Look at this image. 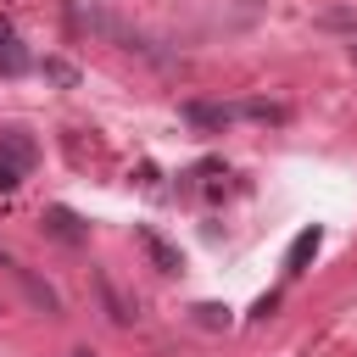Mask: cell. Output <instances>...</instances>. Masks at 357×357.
<instances>
[{"instance_id": "1", "label": "cell", "mask_w": 357, "mask_h": 357, "mask_svg": "<svg viewBox=\"0 0 357 357\" xmlns=\"http://www.w3.org/2000/svg\"><path fill=\"white\" fill-rule=\"evenodd\" d=\"M139 245H145V257H151V268H156V273H178V268H184V257H178L156 229H139Z\"/></svg>"}, {"instance_id": "2", "label": "cell", "mask_w": 357, "mask_h": 357, "mask_svg": "<svg viewBox=\"0 0 357 357\" xmlns=\"http://www.w3.org/2000/svg\"><path fill=\"white\" fill-rule=\"evenodd\" d=\"M45 229H50L56 240H67V245H78V240H84V229H78V218H73L67 206H50V212H45Z\"/></svg>"}, {"instance_id": "3", "label": "cell", "mask_w": 357, "mask_h": 357, "mask_svg": "<svg viewBox=\"0 0 357 357\" xmlns=\"http://www.w3.org/2000/svg\"><path fill=\"white\" fill-rule=\"evenodd\" d=\"M312 251H318V229H301V234H296V245H290V257H284V268H290V273H301V262H307Z\"/></svg>"}, {"instance_id": "4", "label": "cell", "mask_w": 357, "mask_h": 357, "mask_svg": "<svg viewBox=\"0 0 357 357\" xmlns=\"http://www.w3.org/2000/svg\"><path fill=\"white\" fill-rule=\"evenodd\" d=\"M100 296H106V307H112V318H117V324H128V318H134V301H123L112 279H100Z\"/></svg>"}, {"instance_id": "5", "label": "cell", "mask_w": 357, "mask_h": 357, "mask_svg": "<svg viewBox=\"0 0 357 357\" xmlns=\"http://www.w3.org/2000/svg\"><path fill=\"white\" fill-rule=\"evenodd\" d=\"M22 67H28V56H22V50L6 39V50H0V73H22Z\"/></svg>"}, {"instance_id": "6", "label": "cell", "mask_w": 357, "mask_h": 357, "mask_svg": "<svg viewBox=\"0 0 357 357\" xmlns=\"http://www.w3.org/2000/svg\"><path fill=\"white\" fill-rule=\"evenodd\" d=\"M45 73H50V78H56V84H78V73H73V67H67V61H45Z\"/></svg>"}, {"instance_id": "7", "label": "cell", "mask_w": 357, "mask_h": 357, "mask_svg": "<svg viewBox=\"0 0 357 357\" xmlns=\"http://www.w3.org/2000/svg\"><path fill=\"white\" fill-rule=\"evenodd\" d=\"M73 357H89V351H73Z\"/></svg>"}]
</instances>
